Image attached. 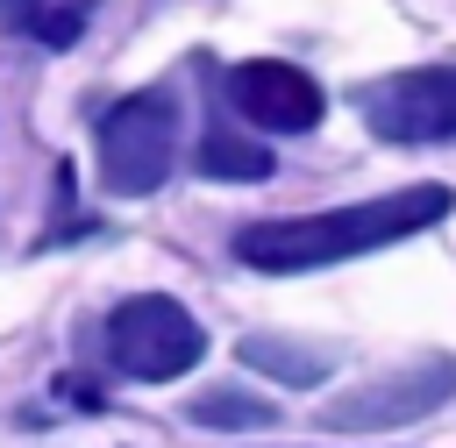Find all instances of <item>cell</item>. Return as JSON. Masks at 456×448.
<instances>
[{
  "instance_id": "10",
  "label": "cell",
  "mask_w": 456,
  "mask_h": 448,
  "mask_svg": "<svg viewBox=\"0 0 456 448\" xmlns=\"http://www.w3.org/2000/svg\"><path fill=\"white\" fill-rule=\"evenodd\" d=\"M185 420H192V427H228V434H249V427H271L278 412H271L264 398H249V391H228V384H221V391H200V398L185 405Z\"/></svg>"
},
{
  "instance_id": "1",
  "label": "cell",
  "mask_w": 456,
  "mask_h": 448,
  "mask_svg": "<svg viewBox=\"0 0 456 448\" xmlns=\"http://www.w3.org/2000/svg\"><path fill=\"white\" fill-rule=\"evenodd\" d=\"M449 185H399L385 199L328 206V213H292V220H249L235 228V263L249 270H321L342 256H370L385 242H406L449 213Z\"/></svg>"
},
{
  "instance_id": "9",
  "label": "cell",
  "mask_w": 456,
  "mask_h": 448,
  "mask_svg": "<svg viewBox=\"0 0 456 448\" xmlns=\"http://www.w3.org/2000/svg\"><path fill=\"white\" fill-rule=\"evenodd\" d=\"M200 171H207V178H228V185H249V178H271V149L214 121V128L200 135Z\"/></svg>"
},
{
  "instance_id": "4",
  "label": "cell",
  "mask_w": 456,
  "mask_h": 448,
  "mask_svg": "<svg viewBox=\"0 0 456 448\" xmlns=\"http://www.w3.org/2000/svg\"><path fill=\"white\" fill-rule=\"evenodd\" d=\"M449 398H456V356H413L385 377L335 391L321 405V427L328 434H385V427H413V420L442 412Z\"/></svg>"
},
{
  "instance_id": "5",
  "label": "cell",
  "mask_w": 456,
  "mask_h": 448,
  "mask_svg": "<svg viewBox=\"0 0 456 448\" xmlns=\"http://www.w3.org/2000/svg\"><path fill=\"white\" fill-rule=\"evenodd\" d=\"M356 114L378 142H449L456 135V64H413V71L370 78L356 92Z\"/></svg>"
},
{
  "instance_id": "3",
  "label": "cell",
  "mask_w": 456,
  "mask_h": 448,
  "mask_svg": "<svg viewBox=\"0 0 456 448\" xmlns=\"http://www.w3.org/2000/svg\"><path fill=\"white\" fill-rule=\"evenodd\" d=\"M100 348H107V370L114 377H128V384H171V377H185L207 356V334H200V320L178 299L135 292V299H121L107 313Z\"/></svg>"
},
{
  "instance_id": "6",
  "label": "cell",
  "mask_w": 456,
  "mask_h": 448,
  "mask_svg": "<svg viewBox=\"0 0 456 448\" xmlns=\"http://www.w3.org/2000/svg\"><path fill=\"white\" fill-rule=\"evenodd\" d=\"M228 100H235V114L242 121H256V128H271V135H306L314 121H321V85L299 71V64H278V57H249V64H235L228 71Z\"/></svg>"
},
{
  "instance_id": "7",
  "label": "cell",
  "mask_w": 456,
  "mask_h": 448,
  "mask_svg": "<svg viewBox=\"0 0 456 448\" xmlns=\"http://www.w3.org/2000/svg\"><path fill=\"white\" fill-rule=\"evenodd\" d=\"M242 363L278 377V384H292V391H306V384H321L335 370V348L299 341V334H242Z\"/></svg>"
},
{
  "instance_id": "2",
  "label": "cell",
  "mask_w": 456,
  "mask_h": 448,
  "mask_svg": "<svg viewBox=\"0 0 456 448\" xmlns=\"http://www.w3.org/2000/svg\"><path fill=\"white\" fill-rule=\"evenodd\" d=\"M100 142V185L121 192V199H142L171 178V156H178V92L171 85H142L128 100H114L93 128Z\"/></svg>"
},
{
  "instance_id": "8",
  "label": "cell",
  "mask_w": 456,
  "mask_h": 448,
  "mask_svg": "<svg viewBox=\"0 0 456 448\" xmlns=\"http://www.w3.org/2000/svg\"><path fill=\"white\" fill-rule=\"evenodd\" d=\"M86 14H93V0H0V21L43 50H71L86 36Z\"/></svg>"
}]
</instances>
